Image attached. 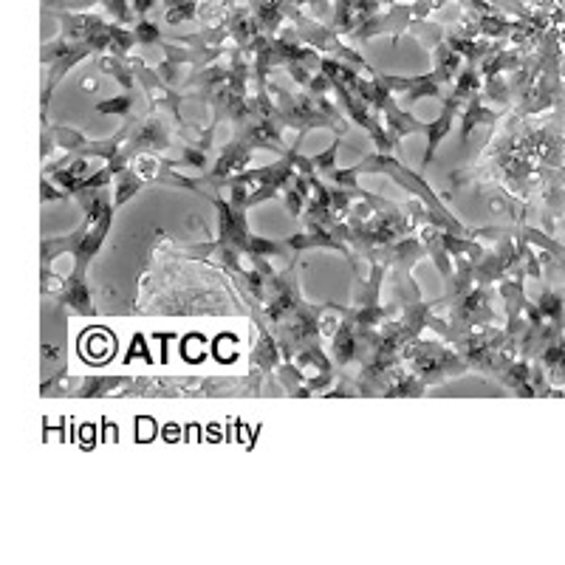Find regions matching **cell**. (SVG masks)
<instances>
[{"label": "cell", "mask_w": 565, "mask_h": 565, "mask_svg": "<svg viewBox=\"0 0 565 565\" xmlns=\"http://www.w3.org/2000/svg\"><path fill=\"white\" fill-rule=\"evenodd\" d=\"M48 9H60V12H91V9H105L114 23H122V26H130L137 23V14L130 9V0H46Z\"/></svg>", "instance_id": "obj_1"}, {"label": "cell", "mask_w": 565, "mask_h": 565, "mask_svg": "<svg viewBox=\"0 0 565 565\" xmlns=\"http://www.w3.org/2000/svg\"><path fill=\"white\" fill-rule=\"evenodd\" d=\"M543 370V376L549 379V385L557 390H565V334L554 337V340L545 342V348L534 360Z\"/></svg>", "instance_id": "obj_2"}]
</instances>
